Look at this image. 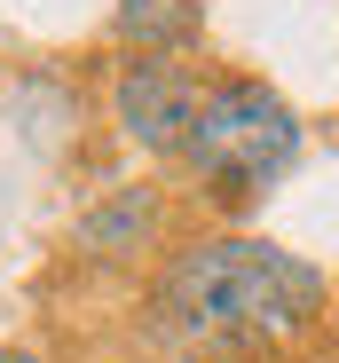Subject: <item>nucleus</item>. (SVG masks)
I'll return each instance as SVG.
<instances>
[{
  "instance_id": "nucleus-1",
  "label": "nucleus",
  "mask_w": 339,
  "mask_h": 363,
  "mask_svg": "<svg viewBox=\"0 0 339 363\" xmlns=\"http://www.w3.org/2000/svg\"><path fill=\"white\" fill-rule=\"evenodd\" d=\"M158 308L197 347H260V340H292L316 324L323 277L300 253L260 245V237H205V245L174 253Z\"/></svg>"
},
{
  "instance_id": "nucleus-2",
  "label": "nucleus",
  "mask_w": 339,
  "mask_h": 363,
  "mask_svg": "<svg viewBox=\"0 0 339 363\" xmlns=\"http://www.w3.org/2000/svg\"><path fill=\"white\" fill-rule=\"evenodd\" d=\"M182 158L197 166V182H205L213 198L245 206V198L268 190V182L292 174V158H300V118H292L285 95L260 87V79H213V87L197 95V127H190V150H182Z\"/></svg>"
},
{
  "instance_id": "nucleus-3",
  "label": "nucleus",
  "mask_w": 339,
  "mask_h": 363,
  "mask_svg": "<svg viewBox=\"0 0 339 363\" xmlns=\"http://www.w3.org/2000/svg\"><path fill=\"white\" fill-rule=\"evenodd\" d=\"M197 79L174 64V55H134L119 72V127L150 150V158H182L190 127H197Z\"/></svg>"
},
{
  "instance_id": "nucleus-4",
  "label": "nucleus",
  "mask_w": 339,
  "mask_h": 363,
  "mask_svg": "<svg viewBox=\"0 0 339 363\" xmlns=\"http://www.w3.org/2000/svg\"><path fill=\"white\" fill-rule=\"evenodd\" d=\"M158 221H166L158 190L127 182V190H110L103 206H87V221H79V245H87V253H134V245H150V237H158Z\"/></svg>"
},
{
  "instance_id": "nucleus-5",
  "label": "nucleus",
  "mask_w": 339,
  "mask_h": 363,
  "mask_svg": "<svg viewBox=\"0 0 339 363\" xmlns=\"http://www.w3.org/2000/svg\"><path fill=\"white\" fill-rule=\"evenodd\" d=\"M119 40L134 55H174L190 32H197V0H119Z\"/></svg>"
},
{
  "instance_id": "nucleus-6",
  "label": "nucleus",
  "mask_w": 339,
  "mask_h": 363,
  "mask_svg": "<svg viewBox=\"0 0 339 363\" xmlns=\"http://www.w3.org/2000/svg\"><path fill=\"white\" fill-rule=\"evenodd\" d=\"M0 363H32V355H24V347H0Z\"/></svg>"
}]
</instances>
